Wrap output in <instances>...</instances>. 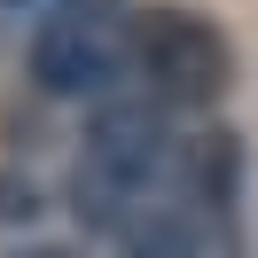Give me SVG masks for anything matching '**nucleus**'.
I'll use <instances>...</instances> for the list:
<instances>
[{
    "label": "nucleus",
    "mask_w": 258,
    "mask_h": 258,
    "mask_svg": "<svg viewBox=\"0 0 258 258\" xmlns=\"http://www.w3.org/2000/svg\"><path fill=\"white\" fill-rule=\"evenodd\" d=\"M204 235H211L204 204H196L180 180H164V188H149L141 204L125 211V227H117L110 242L125 258H204Z\"/></svg>",
    "instance_id": "20e7f679"
},
{
    "label": "nucleus",
    "mask_w": 258,
    "mask_h": 258,
    "mask_svg": "<svg viewBox=\"0 0 258 258\" xmlns=\"http://www.w3.org/2000/svg\"><path fill=\"white\" fill-rule=\"evenodd\" d=\"M133 0H47L24 39V71L55 102H102L133 79Z\"/></svg>",
    "instance_id": "f03ea898"
},
{
    "label": "nucleus",
    "mask_w": 258,
    "mask_h": 258,
    "mask_svg": "<svg viewBox=\"0 0 258 258\" xmlns=\"http://www.w3.org/2000/svg\"><path fill=\"white\" fill-rule=\"evenodd\" d=\"M180 164V133H172V102H157L149 86H117L94 102L86 117V149L71 164V211L86 235H117L125 211L149 188H164Z\"/></svg>",
    "instance_id": "f257e3e1"
},
{
    "label": "nucleus",
    "mask_w": 258,
    "mask_h": 258,
    "mask_svg": "<svg viewBox=\"0 0 258 258\" xmlns=\"http://www.w3.org/2000/svg\"><path fill=\"white\" fill-rule=\"evenodd\" d=\"M133 86H149L172 110H211L235 86V47L219 24L188 16V8H141L133 24Z\"/></svg>",
    "instance_id": "7ed1b4c3"
},
{
    "label": "nucleus",
    "mask_w": 258,
    "mask_h": 258,
    "mask_svg": "<svg viewBox=\"0 0 258 258\" xmlns=\"http://www.w3.org/2000/svg\"><path fill=\"white\" fill-rule=\"evenodd\" d=\"M32 211H39L32 180H0V219H32Z\"/></svg>",
    "instance_id": "39448f33"
},
{
    "label": "nucleus",
    "mask_w": 258,
    "mask_h": 258,
    "mask_svg": "<svg viewBox=\"0 0 258 258\" xmlns=\"http://www.w3.org/2000/svg\"><path fill=\"white\" fill-rule=\"evenodd\" d=\"M32 258H63V250H32Z\"/></svg>",
    "instance_id": "423d86ee"
}]
</instances>
